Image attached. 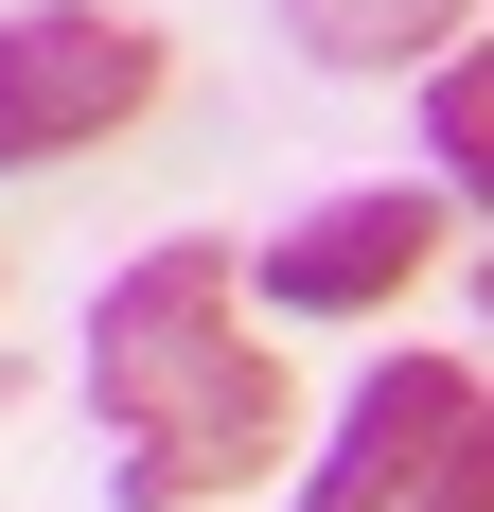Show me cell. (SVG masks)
I'll return each mask as SVG.
<instances>
[{
    "mask_svg": "<svg viewBox=\"0 0 494 512\" xmlns=\"http://www.w3.org/2000/svg\"><path fill=\"white\" fill-rule=\"evenodd\" d=\"M477 318H494V265H477Z\"/></svg>",
    "mask_w": 494,
    "mask_h": 512,
    "instance_id": "ba28073f",
    "label": "cell"
},
{
    "mask_svg": "<svg viewBox=\"0 0 494 512\" xmlns=\"http://www.w3.org/2000/svg\"><path fill=\"white\" fill-rule=\"evenodd\" d=\"M142 106H159V36L142 18H106V0H18L0 18V177L124 142Z\"/></svg>",
    "mask_w": 494,
    "mask_h": 512,
    "instance_id": "7a4b0ae2",
    "label": "cell"
},
{
    "mask_svg": "<svg viewBox=\"0 0 494 512\" xmlns=\"http://www.w3.org/2000/svg\"><path fill=\"white\" fill-rule=\"evenodd\" d=\"M406 512H494V389L459 407V442H442V477H424Z\"/></svg>",
    "mask_w": 494,
    "mask_h": 512,
    "instance_id": "52a82bcc",
    "label": "cell"
},
{
    "mask_svg": "<svg viewBox=\"0 0 494 512\" xmlns=\"http://www.w3.org/2000/svg\"><path fill=\"white\" fill-rule=\"evenodd\" d=\"M459 407H477V371H459V354H389V371H371V389L336 407V442H318L300 512H406L424 477H442Z\"/></svg>",
    "mask_w": 494,
    "mask_h": 512,
    "instance_id": "3957f363",
    "label": "cell"
},
{
    "mask_svg": "<svg viewBox=\"0 0 494 512\" xmlns=\"http://www.w3.org/2000/svg\"><path fill=\"white\" fill-rule=\"evenodd\" d=\"M283 36L318 53V71H389V53H442L459 0H283Z\"/></svg>",
    "mask_w": 494,
    "mask_h": 512,
    "instance_id": "5b68a950",
    "label": "cell"
},
{
    "mask_svg": "<svg viewBox=\"0 0 494 512\" xmlns=\"http://www.w3.org/2000/svg\"><path fill=\"white\" fill-rule=\"evenodd\" d=\"M424 159H442L459 195H494V53H442L424 71Z\"/></svg>",
    "mask_w": 494,
    "mask_h": 512,
    "instance_id": "8992f818",
    "label": "cell"
},
{
    "mask_svg": "<svg viewBox=\"0 0 494 512\" xmlns=\"http://www.w3.org/2000/svg\"><path fill=\"white\" fill-rule=\"evenodd\" d=\"M89 407L124 442V495L142 512H195V495H247V477L283 460V354L247 336V283L212 230L142 248L106 283L89 318Z\"/></svg>",
    "mask_w": 494,
    "mask_h": 512,
    "instance_id": "6da1fadb",
    "label": "cell"
},
{
    "mask_svg": "<svg viewBox=\"0 0 494 512\" xmlns=\"http://www.w3.org/2000/svg\"><path fill=\"white\" fill-rule=\"evenodd\" d=\"M424 265H442V195H336L265 248V301L283 318H389Z\"/></svg>",
    "mask_w": 494,
    "mask_h": 512,
    "instance_id": "277c9868",
    "label": "cell"
}]
</instances>
